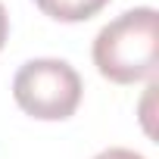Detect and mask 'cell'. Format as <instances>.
<instances>
[{
  "label": "cell",
  "mask_w": 159,
  "mask_h": 159,
  "mask_svg": "<svg viewBox=\"0 0 159 159\" xmlns=\"http://www.w3.org/2000/svg\"><path fill=\"white\" fill-rule=\"evenodd\" d=\"M7 34H10V16H7V7L0 3V50L7 44Z\"/></svg>",
  "instance_id": "cell-5"
},
{
  "label": "cell",
  "mask_w": 159,
  "mask_h": 159,
  "mask_svg": "<svg viewBox=\"0 0 159 159\" xmlns=\"http://www.w3.org/2000/svg\"><path fill=\"white\" fill-rule=\"evenodd\" d=\"M97 72L112 84H134L156 75L159 62V13L134 7L103 25L91 47Z\"/></svg>",
  "instance_id": "cell-1"
},
{
  "label": "cell",
  "mask_w": 159,
  "mask_h": 159,
  "mask_svg": "<svg viewBox=\"0 0 159 159\" xmlns=\"http://www.w3.org/2000/svg\"><path fill=\"white\" fill-rule=\"evenodd\" d=\"M38 10L56 22H84L97 16L109 0H34Z\"/></svg>",
  "instance_id": "cell-3"
},
{
  "label": "cell",
  "mask_w": 159,
  "mask_h": 159,
  "mask_svg": "<svg viewBox=\"0 0 159 159\" xmlns=\"http://www.w3.org/2000/svg\"><path fill=\"white\" fill-rule=\"evenodd\" d=\"M81 94H84L81 75L66 59H53V56L28 59L25 66H19L13 78V97L19 109L41 122H62L75 116Z\"/></svg>",
  "instance_id": "cell-2"
},
{
  "label": "cell",
  "mask_w": 159,
  "mask_h": 159,
  "mask_svg": "<svg viewBox=\"0 0 159 159\" xmlns=\"http://www.w3.org/2000/svg\"><path fill=\"white\" fill-rule=\"evenodd\" d=\"M94 159H147V156H140V153H134V150H128V147H109V150L97 153Z\"/></svg>",
  "instance_id": "cell-4"
}]
</instances>
